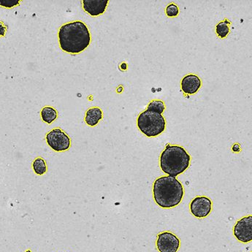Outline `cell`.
<instances>
[{
  "instance_id": "obj_15",
  "label": "cell",
  "mask_w": 252,
  "mask_h": 252,
  "mask_svg": "<svg viewBox=\"0 0 252 252\" xmlns=\"http://www.w3.org/2000/svg\"><path fill=\"white\" fill-rule=\"evenodd\" d=\"M229 24L228 21L225 20L224 22H221L217 24V27H216L217 34L221 38H224L229 34Z\"/></svg>"
},
{
  "instance_id": "obj_2",
  "label": "cell",
  "mask_w": 252,
  "mask_h": 252,
  "mask_svg": "<svg viewBox=\"0 0 252 252\" xmlns=\"http://www.w3.org/2000/svg\"><path fill=\"white\" fill-rule=\"evenodd\" d=\"M153 194L155 202L161 208H174L183 199L184 187L176 177L161 176L154 183Z\"/></svg>"
},
{
  "instance_id": "obj_11",
  "label": "cell",
  "mask_w": 252,
  "mask_h": 252,
  "mask_svg": "<svg viewBox=\"0 0 252 252\" xmlns=\"http://www.w3.org/2000/svg\"><path fill=\"white\" fill-rule=\"evenodd\" d=\"M102 119V110L97 107L90 108L86 114L85 122L89 126H94Z\"/></svg>"
},
{
  "instance_id": "obj_3",
  "label": "cell",
  "mask_w": 252,
  "mask_h": 252,
  "mask_svg": "<svg viewBox=\"0 0 252 252\" xmlns=\"http://www.w3.org/2000/svg\"><path fill=\"white\" fill-rule=\"evenodd\" d=\"M191 157L182 146H166L160 156L161 170L166 174L176 177L189 167Z\"/></svg>"
},
{
  "instance_id": "obj_5",
  "label": "cell",
  "mask_w": 252,
  "mask_h": 252,
  "mask_svg": "<svg viewBox=\"0 0 252 252\" xmlns=\"http://www.w3.org/2000/svg\"><path fill=\"white\" fill-rule=\"evenodd\" d=\"M48 146L56 152H61L68 150L70 147V138L61 129H52L46 135Z\"/></svg>"
},
{
  "instance_id": "obj_10",
  "label": "cell",
  "mask_w": 252,
  "mask_h": 252,
  "mask_svg": "<svg viewBox=\"0 0 252 252\" xmlns=\"http://www.w3.org/2000/svg\"><path fill=\"white\" fill-rule=\"evenodd\" d=\"M83 7L84 10L92 16H97L102 14L106 10L108 4V0H84L83 1Z\"/></svg>"
},
{
  "instance_id": "obj_1",
  "label": "cell",
  "mask_w": 252,
  "mask_h": 252,
  "mask_svg": "<svg viewBox=\"0 0 252 252\" xmlns=\"http://www.w3.org/2000/svg\"><path fill=\"white\" fill-rule=\"evenodd\" d=\"M59 41L65 52L79 54L90 46L91 34L84 22L76 21L62 26L59 31Z\"/></svg>"
},
{
  "instance_id": "obj_4",
  "label": "cell",
  "mask_w": 252,
  "mask_h": 252,
  "mask_svg": "<svg viewBox=\"0 0 252 252\" xmlns=\"http://www.w3.org/2000/svg\"><path fill=\"white\" fill-rule=\"evenodd\" d=\"M138 126L140 132L146 136L157 137L165 129V119L161 114L146 110L139 115Z\"/></svg>"
},
{
  "instance_id": "obj_17",
  "label": "cell",
  "mask_w": 252,
  "mask_h": 252,
  "mask_svg": "<svg viewBox=\"0 0 252 252\" xmlns=\"http://www.w3.org/2000/svg\"><path fill=\"white\" fill-rule=\"evenodd\" d=\"M20 1L19 0H0V5L4 7H16L19 5Z\"/></svg>"
},
{
  "instance_id": "obj_18",
  "label": "cell",
  "mask_w": 252,
  "mask_h": 252,
  "mask_svg": "<svg viewBox=\"0 0 252 252\" xmlns=\"http://www.w3.org/2000/svg\"><path fill=\"white\" fill-rule=\"evenodd\" d=\"M4 32H5V27L0 23V36H4Z\"/></svg>"
},
{
  "instance_id": "obj_14",
  "label": "cell",
  "mask_w": 252,
  "mask_h": 252,
  "mask_svg": "<svg viewBox=\"0 0 252 252\" xmlns=\"http://www.w3.org/2000/svg\"><path fill=\"white\" fill-rule=\"evenodd\" d=\"M165 109V105L164 102L161 100H153L148 105L147 110L158 114H162Z\"/></svg>"
},
{
  "instance_id": "obj_13",
  "label": "cell",
  "mask_w": 252,
  "mask_h": 252,
  "mask_svg": "<svg viewBox=\"0 0 252 252\" xmlns=\"http://www.w3.org/2000/svg\"><path fill=\"white\" fill-rule=\"evenodd\" d=\"M33 170L36 174L43 175L46 173L47 166L46 161L42 158H38L34 161L32 164Z\"/></svg>"
},
{
  "instance_id": "obj_7",
  "label": "cell",
  "mask_w": 252,
  "mask_h": 252,
  "mask_svg": "<svg viewBox=\"0 0 252 252\" xmlns=\"http://www.w3.org/2000/svg\"><path fill=\"white\" fill-rule=\"evenodd\" d=\"M233 233L240 242L250 243L252 241V217H244L234 226Z\"/></svg>"
},
{
  "instance_id": "obj_8",
  "label": "cell",
  "mask_w": 252,
  "mask_h": 252,
  "mask_svg": "<svg viewBox=\"0 0 252 252\" xmlns=\"http://www.w3.org/2000/svg\"><path fill=\"white\" fill-rule=\"evenodd\" d=\"M190 211L196 218H205L208 217L212 211V201L208 197L204 196L195 197L191 202Z\"/></svg>"
},
{
  "instance_id": "obj_9",
  "label": "cell",
  "mask_w": 252,
  "mask_h": 252,
  "mask_svg": "<svg viewBox=\"0 0 252 252\" xmlns=\"http://www.w3.org/2000/svg\"><path fill=\"white\" fill-rule=\"evenodd\" d=\"M202 82L200 78L194 74L186 75L182 79L181 86L182 91L186 94H194L201 87Z\"/></svg>"
},
{
  "instance_id": "obj_16",
  "label": "cell",
  "mask_w": 252,
  "mask_h": 252,
  "mask_svg": "<svg viewBox=\"0 0 252 252\" xmlns=\"http://www.w3.org/2000/svg\"><path fill=\"white\" fill-rule=\"evenodd\" d=\"M179 7L176 4H169L166 8V13L169 17H176L179 15Z\"/></svg>"
},
{
  "instance_id": "obj_12",
  "label": "cell",
  "mask_w": 252,
  "mask_h": 252,
  "mask_svg": "<svg viewBox=\"0 0 252 252\" xmlns=\"http://www.w3.org/2000/svg\"><path fill=\"white\" fill-rule=\"evenodd\" d=\"M41 117L43 122L50 125L57 119V111L52 107H45L42 110Z\"/></svg>"
},
{
  "instance_id": "obj_6",
  "label": "cell",
  "mask_w": 252,
  "mask_h": 252,
  "mask_svg": "<svg viewBox=\"0 0 252 252\" xmlns=\"http://www.w3.org/2000/svg\"><path fill=\"white\" fill-rule=\"evenodd\" d=\"M156 244L159 252H177L180 247V240L172 232H163L158 235Z\"/></svg>"
}]
</instances>
